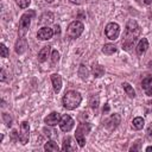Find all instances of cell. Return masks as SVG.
<instances>
[{"label":"cell","instance_id":"6da1fadb","mask_svg":"<svg viewBox=\"0 0 152 152\" xmlns=\"http://www.w3.org/2000/svg\"><path fill=\"white\" fill-rule=\"evenodd\" d=\"M141 32L140 26L134 19L128 20L125 27V33H124V39H122V49L125 51H129L131 48L134 45L135 40L138 39L139 34Z\"/></svg>","mask_w":152,"mask_h":152},{"label":"cell","instance_id":"7a4b0ae2","mask_svg":"<svg viewBox=\"0 0 152 152\" xmlns=\"http://www.w3.org/2000/svg\"><path fill=\"white\" fill-rule=\"evenodd\" d=\"M82 102V96L78 91L76 90H69L64 94L63 99H62V103L63 107L68 110H72L76 109Z\"/></svg>","mask_w":152,"mask_h":152},{"label":"cell","instance_id":"3957f363","mask_svg":"<svg viewBox=\"0 0 152 152\" xmlns=\"http://www.w3.org/2000/svg\"><path fill=\"white\" fill-rule=\"evenodd\" d=\"M34 11H28V12H25L21 17H20V20H19V28H18V33H19V37H24L27 31H28V27H30V24H31V19L34 17Z\"/></svg>","mask_w":152,"mask_h":152},{"label":"cell","instance_id":"277c9868","mask_svg":"<svg viewBox=\"0 0 152 152\" xmlns=\"http://www.w3.org/2000/svg\"><path fill=\"white\" fill-rule=\"evenodd\" d=\"M89 132H90V125L88 122H82L77 126L75 138H76V141L78 142L80 147H83L86 145V135Z\"/></svg>","mask_w":152,"mask_h":152},{"label":"cell","instance_id":"5b68a950","mask_svg":"<svg viewBox=\"0 0 152 152\" xmlns=\"http://www.w3.org/2000/svg\"><path fill=\"white\" fill-rule=\"evenodd\" d=\"M83 30H84L83 24H82L81 21H78V20H74V21H71V23L69 24L68 30H66V33H68V36H69L70 38L76 39V38H78V37L82 34Z\"/></svg>","mask_w":152,"mask_h":152},{"label":"cell","instance_id":"8992f818","mask_svg":"<svg viewBox=\"0 0 152 152\" xmlns=\"http://www.w3.org/2000/svg\"><path fill=\"white\" fill-rule=\"evenodd\" d=\"M106 37L110 40H115L120 34V26L116 23H108L104 27Z\"/></svg>","mask_w":152,"mask_h":152},{"label":"cell","instance_id":"52a82bcc","mask_svg":"<svg viewBox=\"0 0 152 152\" xmlns=\"http://www.w3.org/2000/svg\"><path fill=\"white\" fill-rule=\"evenodd\" d=\"M30 138V124L27 121H23L20 124V131L18 133V139L23 145H26L28 142Z\"/></svg>","mask_w":152,"mask_h":152},{"label":"cell","instance_id":"ba28073f","mask_svg":"<svg viewBox=\"0 0 152 152\" xmlns=\"http://www.w3.org/2000/svg\"><path fill=\"white\" fill-rule=\"evenodd\" d=\"M58 125H59L61 131H63V132H70L72 129L74 125H75V121L72 120V118L70 115L64 114V115H62L61 121H59Z\"/></svg>","mask_w":152,"mask_h":152},{"label":"cell","instance_id":"9c48e42d","mask_svg":"<svg viewBox=\"0 0 152 152\" xmlns=\"http://www.w3.org/2000/svg\"><path fill=\"white\" fill-rule=\"evenodd\" d=\"M53 33H55V32H53L52 28H50V27H48V26H44V27H42V28L38 30V32H37V38H38L39 40H49V39L52 38Z\"/></svg>","mask_w":152,"mask_h":152},{"label":"cell","instance_id":"30bf717a","mask_svg":"<svg viewBox=\"0 0 152 152\" xmlns=\"http://www.w3.org/2000/svg\"><path fill=\"white\" fill-rule=\"evenodd\" d=\"M61 114L58 113V112H52V113H50L45 119H44V122L46 124V125H49V126H56L57 124H59V121H61Z\"/></svg>","mask_w":152,"mask_h":152},{"label":"cell","instance_id":"8fae6325","mask_svg":"<svg viewBox=\"0 0 152 152\" xmlns=\"http://www.w3.org/2000/svg\"><path fill=\"white\" fill-rule=\"evenodd\" d=\"M27 49V40L24 38V37H20L18 38L15 45H14V50L18 55H23Z\"/></svg>","mask_w":152,"mask_h":152},{"label":"cell","instance_id":"7c38bea8","mask_svg":"<svg viewBox=\"0 0 152 152\" xmlns=\"http://www.w3.org/2000/svg\"><path fill=\"white\" fill-rule=\"evenodd\" d=\"M51 82H52V87H53V91L56 94H58L61 91L62 88V77L58 74H52L51 75Z\"/></svg>","mask_w":152,"mask_h":152},{"label":"cell","instance_id":"4fadbf2b","mask_svg":"<svg viewBox=\"0 0 152 152\" xmlns=\"http://www.w3.org/2000/svg\"><path fill=\"white\" fill-rule=\"evenodd\" d=\"M148 49V40L146 38H141L137 45V55L141 56L146 52V50Z\"/></svg>","mask_w":152,"mask_h":152},{"label":"cell","instance_id":"5bb4252c","mask_svg":"<svg viewBox=\"0 0 152 152\" xmlns=\"http://www.w3.org/2000/svg\"><path fill=\"white\" fill-rule=\"evenodd\" d=\"M119 124H120V115H119V114H113V115H110V118L107 120L106 126H107L109 129H114V128L118 127Z\"/></svg>","mask_w":152,"mask_h":152},{"label":"cell","instance_id":"9a60e30c","mask_svg":"<svg viewBox=\"0 0 152 152\" xmlns=\"http://www.w3.org/2000/svg\"><path fill=\"white\" fill-rule=\"evenodd\" d=\"M50 51H51V46H44L39 52H38V62H40V63H44L46 59H48V57L50 56Z\"/></svg>","mask_w":152,"mask_h":152},{"label":"cell","instance_id":"2e32d148","mask_svg":"<svg viewBox=\"0 0 152 152\" xmlns=\"http://www.w3.org/2000/svg\"><path fill=\"white\" fill-rule=\"evenodd\" d=\"M62 150L63 151H76V146L74 145L72 138L66 137L63 140V145H62Z\"/></svg>","mask_w":152,"mask_h":152},{"label":"cell","instance_id":"e0dca14e","mask_svg":"<svg viewBox=\"0 0 152 152\" xmlns=\"http://www.w3.org/2000/svg\"><path fill=\"white\" fill-rule=\"evenodd\" d=\"M144 125H145V121H144V119H142L141 116H137V118H134L133 121H132V127H133L134 129H137V131L141 129V128L144 127Z\"/></svg>","mask_w":152,"mask_h":152},{"label":"cell","instance_id":"ac0fdd59","mask_svg":"<svg viewBox=\"0 0 152 152\" xmlns=\"http://www.w3.org/2000/svg\"><path fill=\"white\" fill-rule=\"evenodd\" d=\"M44 150H45V151L56 152V151H58V150H59V147H58L57 142H55L53 140H49V141H46V142H45V145H44Z\"/></svg>","mask_w":152,"mask_h":152},{"label":"cell","instance_id":"d6986e66","mask_svg":"<svg viewBox=\"0 0 152 152\" xmlns=\"http://www.w3.org/2000/svg\"><path fill=\"white\" fill-rule=\"evenodd\" d=\"M102 52L104 55H113L116 52V46L114 44H104L103 48H102Z\"/></svg>","mask_w":152,"mask_h":152},{"label":"cell","instance_id":"ffe728a7","mask_svg":"<svg viewBox=\"0 0 152 152\" xmlns=\"http://www.w3.org/2000/svg\"><path fill=\"white\" fill-rule=\"evenodd\" d=\"M122 88H124V90L126 91V94H127L129 97H135V91H134L133 87H132L129 83L124 82V83H122Z\"/></svg>","mask_w":152,"mask_h":152},{"label":"cell","instance_id":"44dd1931","mask_svg":"<svg viewBox=\"0 0 152 152\" xmlns=\"http://www.w3.org/2000/svg\"><path fill=\"white\" fill-rule=\"evenodd\" d=\"M93 75L95 76V77H101V76H103V74H104V68L102 66V65H94L93 66Z\"/></svg>","mask_w":152,"mask_h":152},{"label":"cell","instance_id":"7402d4cb","mask_svg":"<svg viewBox=\"0 0 152 152\" xmlns=\"http://www.w3.org/2000/svg\"><path fill=\"white\" fill-rule=\"evenodd\" d=\"M151 84H152V74H150V75L145 76V77L142 78V81H141V87H142L144 89L148 88Z\"/></svg>","mask_w":152,"mask_h":152},{"label":"cell","instance_id":"603a6c76","mask_svg":"<svg viewBox=\"0 0 152 152\" xmlns=\"http://www.w3.org/2000/svg\"><path fill=\"white\" fill-rule=\"evenodd\" d=\"M58 61H59V52L57 50H53L51 53V64L55 65V64H57Z\"/></svg>","mask_w":152,"mask_h":152},{"label":"cell","instance_id":"cb8c5ba5","mask_svg":"<svg viewBox=\"0 0 152 152\" xmlns=\"http://www.w3.org/2000/svg\"><path fill=\"white\" fill-rule=\"evenodd\" d=\"M15 2L20 8H27L31 4V0H15Z\"/></svg>","mask_w":152,"mask_h":152},{"label":"cell","instance_id":"d4e9b609","mask_svg":"<svg viewBox=\"0 0 152 152\" xmlns=\"http://www.w3.org/2000/svg\"><path fill=\"white\" fill-rule=\"evenodd\" d=\"M78 74H80V76H81L82 80H86V78L88 77V70H87V68H86L84 65H81V66H80V71H78Z\"/></svg>","mask_w":152,"mask_h":152},{"label":"cell","instance_id":"484cf974","mask_svg":"<svg viewBox=\"0 0 152 152\" xmlns=\"http://www.w3.org/2000/svg\"><path fill=\"white\" fill-rule=\"evenodd\" d=\"M2 119H4L5 124H6L8 127L12 125V118H11V115H10L8 113H2Z\"/></svg>","mask_w":152,"mask_h":152},{"label":"cell","instance_id":"4316f807","mask_svg":"<svg viewBox=\"0 0 152 152\" xmlns=\"http://www.w3.org/2000/svg\"><path fill=\"white\" fill-rule=\"evenodd\" d=\"M0 46H1V57H4V58L8 57V49L6 48V45L4 43H1Z\"/></svg>","mask_w":152,"mask_h":152},{"label":"cell","instance_id":"83f0119b","mask_svg":"<svg viewBox=\"0 0 152 152\" xmlns=\"http://www.w3.org/2000/svg\"><path fill=\"white\" fill-rule=\"evenodd\" d=\"M145 93H146V95L152 96V86H150V88H146L145 89Z\"/></svg>","mask_w":152,"mask_h":152},{"label":"cell","instance_id":"f1b7e54d","mask_svg":"<svg viewBox=\"0 0 152 152\" xmlns=\"http://www.w3.org/2000/svg\"><path fill=\"white\" fill-rule=\"evenodd\" d=\"M139 144H140V141H137V146H132L129 150H131V151H135V150H139Z\"/></svg>","mask_w":152,"mask_h":152},{"label":"cell","instance_id":"f546056e","mask_svg":"<svg viewBox=\"0 0 152 152\" xmlns=\"http://www.w3.org/2000/svg\"><path fill=\"white\" fill-rule=\"evenodd\" d=\"M5 77H6V75H5V70L2 69V70H1V81H5Z\"/></svg>","mask_w":152,"mask_h":152},{"label":"cell","instance_id":"4dcf8cb0","mask_svg":"<svg viewBox=\"0 0 152 152\" xmlns=\"http://www.w3.org/2000/svg\"><path fill=\"white\" fill-rule=\"evenodd\" d=\"M70 2H72V4H76V5H80L81 4V0H69Z\"/></svg>","mask_w":152,"mask_h":152},{"label":"cell","instance_id":"1f68e13d","mask_svg":"<svg viewBox=\"0 0 152 152\" xmlns=\"http://www.w3.org/2000/svg\"><path fill=\"white\" fill-rule=\"evenodd\" d=\"M108 110H109V106H108V104H106V106L103 107V113H104V112H108Z\"/></svg>","mask_w":152,"mask_h":152},{"label":"cell","instance_id":"d6a6232c","mask_svg":"<svg viewBox=\"0 0 152 152\" xmlns=\"http://www.w3.org/2000/svg\"><path fill=\"white\" fill-rule=\"evenodd\" d=\"M55 28H56V30H55V33H56V34H57V33H59V26L57 25V26H56Z\"/></svg>","mask_w":152,"mask_h":152},{"label":"cell","instance_id":"836d02e7","mask_svg":"<svg viewBox=\"0 0 152 152\" xmlns=\"http://www.w3.org/2000/svg\"><path fill=\"white\" fill-rule=\"evenodd\" d=\"M144 2H145L146 5H151V4H152V0H144Z\"/></svg>","mask_w":152,"mask_h":152},{"label":"cell","instance_id":"e575fe53","mask_svg":"<svg viewBox=\"0 0 152 152\" xmlns=\"http://www.w3.org/2000/svg\"><path fill=\"white\" fill-rule=\"evenodd\" d=\"M146 151H147V152L152 151V146H148V147H146Z\"/></svg>","mask_w":152,"mask_h":152},{"label":"cell","instance_id":"d590c367","mask_svg":"<svg viewBox=\"0 0 152 152\" xmlns=\"http://www.w3.org/2000/svg\"><path fill=\"white\" fill-rule=\"evenodd\" d=\"M45 1H46V2H49V4H51V2H53L55 0H45Z\"/></svg>","mask_w":152,"mask_h":152}]
</instances>
